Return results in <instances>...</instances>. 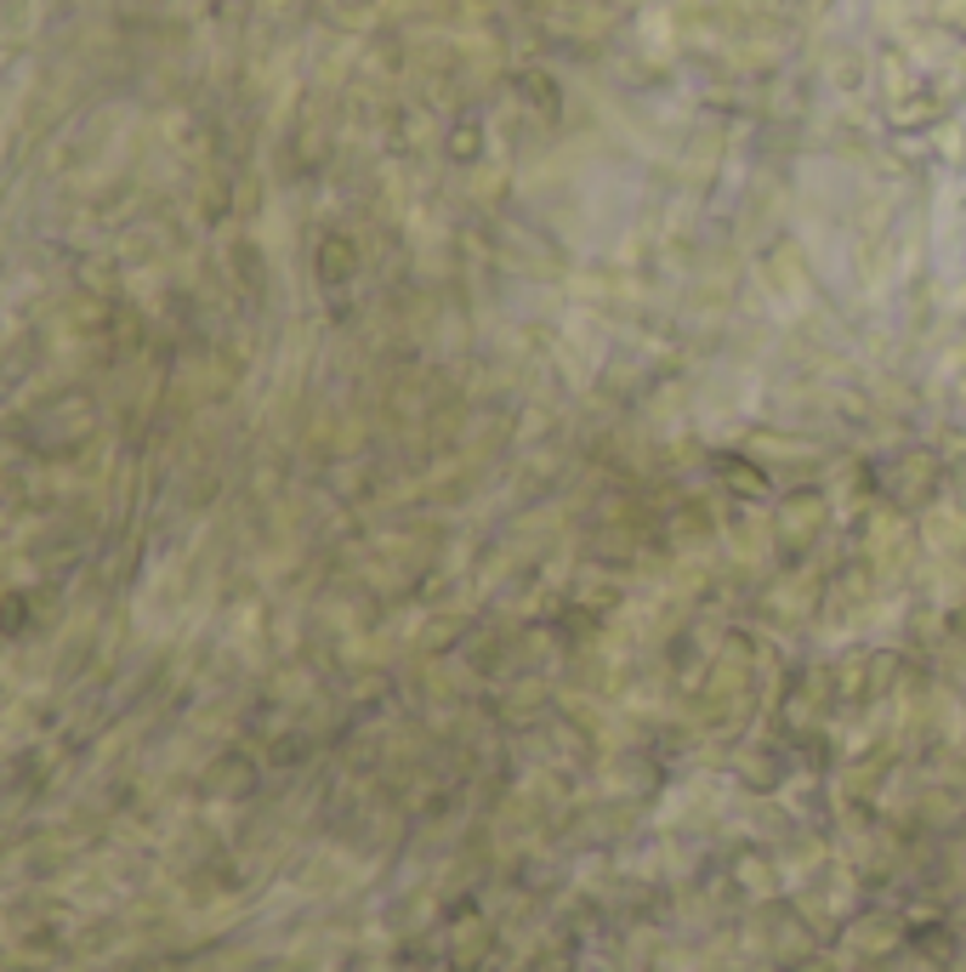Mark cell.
I'll use <instances>...</instances> for the list:
<instances>
[{"label": "cell", "instance_id": "obj_1", "mask_svg": "<svg viewBox=\"0 0 966 972\" xmlns=\"http://www.w3.org/2000/svg\"><path fill=\"white\" fill-rule=\"evenodd\" d=\"M819 529H824V495H796V500H785V512H779V541H785V546H808Z\"/></svg>", "mask_w": 966, "mask_h": 972}, {"label": "cell", "instance_id": "obj_2", "mask_svg": "<svg viewBox=\"0 0 966 972\" xmlns=\"http://www.w3.org/2000/svg\"><path fill=\"white\" fill-rule=\"evenodd\" d=\"M926 546H966V518H955L950 507L926 512Z\"/></svg>", "mask_w": 966, "mask_h": 972}]
</instances>
